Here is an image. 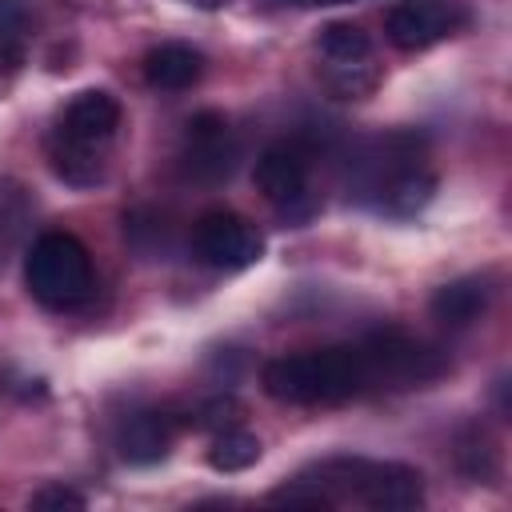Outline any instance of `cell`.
<instances>
[{
  "mask_svg": "<svg viewBox=\"0 0 512 512\" xmlns=\"http://www.w3.org/2000/svg\"><path fill=\"white\" fill-rule=\"evenodd\" d=\"M32 216H36V200L28 184L16 176H0V272L20 256Z\"/></svg>",
  "mask_w": 512,
  "mask_h": 512,
  "instance_id": "obj_13",
  "label": "cell"
},
{
  "mask_svg": "<svg viewBox=\"0 0 512 512\" xmlns=\"http://www.w3.org/2000/svg\"><path fill=\"white\" fill-rule=\"evenodd\" d=\"M436 348L404 336L376 332L360 344H336L316 352H288L264 364L260 384L280 404H340L368 388H412L440 376Z\"/></svg>",
  "mask_w": 512,
  "mask_h": 512,
  "instance_id": "obj_1",
  "label": "cell"
},
{
  "mask_svg": "<svg viewBox=\"0 0 512 512\" xmlns=\"http://www.w3.org/2000/svg\"><path fill=\"white\" fill-rule=\"evenodd\" d=\"M260 440L248 432V428H236V424H228V428H220L216 432V440H212V448H208V464L216 468V472H244V468H252L256 460H260Z\"/></svg>",
  "mask_w": 512,
  "mask_h": 512,
  "instance_id": "obj_15",
  "label": "cell"
},
{
  "mask_svg": "<svg viewBox=\"0 0 512 512\" xmlns=\"http://www.w3.org/2000/svg\"><path fill=\"white\" fill-rule=\"evenodd\" d=\"M204 76V56L192 48V44H156L148 56H144V80L160 92H184L192 88L196 80Z\"/></svg>",
  "mask_w": 512,
  "mask_h": 512,
  "instance_id": "obj_14",
  "label": "cell"
},
{
  "mask_svg": "<svg viewBox=\"0 0 512 512\" xmlns=\"http://www.w3.org/2000/svg\"><path fill=\"white\" fill-rule=\"evenodd\" d=\"M192 252L200 264H208L216 272H244L264 256V236L252 220L216 208V212H204L196 220Z\"/></svg>",
  "mask_w": 512,
  "mask_h": 512,
  "instance_id": "obj_8",
  "label": "cell"
},
{
  "mask_svg": "<svg viewBox=\"0 0 512 512\" xmlns=\"http://www.w3.org/2000/svg\"><path fill=\"white\" fill-rule=\"evenodd\" d=\"M116 128H120L116 96H108L100 88L76 92L56 112V124H52V136H48L52 172L72 188H96L108 176V156H112Z\"/></svg>",
  "mask_w": 512,
  "mask_h": 512,
  "instance_id": "obj_3",
  "label": "cell"
},
{
  "mask_svg": "<svg viewBox=\"0 0 512 512\" xmlns=\"http://www.w3.org/2000/svg\"><path fill=\"white\" fill-rule=\"evenodd\" d=\"M28 28V4L24 0H0V44H16Z\"/></svg>",
  "mask_w": 512,
  "mask_h": 512,
  "instance_id": "obj_17",
  "label": "cell"
},
{
  "mask_svg": "<svg viewBox=\"0 0 512 512\" xmlns=\"http://www.w3.org/2000/svg\"><path fill=\"white\" fill-rule=\"evenodd\" d=\"M308 4H352V0H308Z\"/></svg>",
  "mask_w": 512,
  "mask_h": 512,
  "instance_id": "obj_19",
  "label": "cell"
},
{
  "mask_svg": "<svg viewBox=\"0 0 512 512\" xmlns=\"http://www.w3.org/2000/svg\"><path fill=\"white\" fill-rule=\"evenodd\" d=\"M196 4H204V8H220L224 0H196Z\"/></svg>",
  "mask_w": 512,
  "mask_h": 512,
  "instance_id": "obj_18",
  "label": "cell"
},
{
  "mask_svg": "<svg viewBox=\"0 0 512 512\" xmlns=\"http://www.w3.org/2000/svg\"><path fill=\"white\" fill-rule=\"evenodd\" d=\"M316 52L324 60V84L340 100H364L380 84L372 36L360 24H348V20L324 24L316 36Z\"/></svg>",
  "mask_w": 512,
  "mask_h": 512,
  "instance_id": "obj_7",
  "label": "cell"
},
{
  "mask_svg": "<svg viewBox=\"0 0 512 512\" xmlns=\"http://www.w3.org/2000/svg\"><path fill=\"white\" fill-rule=\"evenodd\" d=\"M312 168H316V148L308 140H276L256 160V188L284 220L304 224L316 212Z\"/></svg>",
  "mask_w": 512,
  "mask_h": 512,
  "instance_id": "obj_6",
  "label": "cell"
},
{
  "mask_svg": "<svg viewBox=\"0 0 512 512\" xmlns=\"http://www.w3.org/2000/svg\"><path fill=\"white\" fill-rule=\"evenodd\" d=\"M240 144L228 128V116L216 108L196 112L184 124V148H180V168L196 184H224L236 172Z\"/></svg>",
  "mask_w": 512,
  "mask_h": 512,
  "instance_id": "obj_9",
  "label": "cell"
},
{
  "mask_svg": "<svg viewBox=\"0 0 512 512\" xmlns=\"http://www.w3.org/2000/svg\"><path fill=\"white\" fill-rule=\"evenodd\" d=\"M24 284L32 300L52 312L80 308L96 288L92 256L72 232H44L24 252Z\"/></svg>",
  "mask_w": 512,
  "mask_h": 512,
  "instance_id": "obj_5",
  "label": "cell"
},
{
  "mask_svg": "<svg viewBox=\"0 0 512 512\" xmlns=\"http://www.w3.org/2000/svg\"><path fill=\"white\" fill-rule=\"evenodd\" d=\"M344 192L360 208H372L380 216H416L432 192L436 172L428 164V140L420 132H376L348 148L340 160Z\"/></svg>",
  "mask_w": 512,
  "mask_h": 512,
  "instance_id": "obj_2",
  "label": "cell"
},
{
  "mask_svg": "<svg viewBox=\"0 0 512 512\" xmlns=\"http://www.w3.org/2000/svg\"><path fill=\"white\" fill-rule=\"evenodd\" d=\"M328 508L364 504L372 512H408L424 504V476L400 460H368V456H332L300 472Z\"/></svg>",
  "mask_w": 512,
  "mask_h": 512,
  "instance_id": "obj_4",
  "label": "cell"
},
{
  "mask_svg": "<svg viewBox=\"0 0 512 512\" xmlns=\"http://www.w3.org/2000/svg\"><path fill=\"white\" fill-rule=\"evenodd\" d=\"M28 504L40 508V512H80V508H84V496H80L76 488H68V484H48V488H40Z\"/></svg>",
  "mask_w": 512,
  "mask_h": 512,
  "instance_id": "obj_16",
  "label": "cell"
},
{
  "mask_svg": "<svg viewBox=\"0 0 512 512\" xmlns=\"http://www.w3.org/2000/svg\"><path fill=\"white\" fill-rule=\"evenodd\" d=\"M492 296H496V284H492L484 272H472V276H460V280L440 284V288L432 292L428 308H432V316H436L440 324H448V328H468V324H476V320L488 312Z\"/></svg>",
  "mask_w": 512,
  "mask_h": 512,
  "instance_id": "obj_11",
  "label": "cell"
},
{
  "mask_svg": "<svg viewBox=\"0 0 512 512\" xmlns=\"http://www.w3.org/2000/svg\"><path fill=\"white\" fill-rule=\"evenodd\" d=\"M468 24V8L460 0H396L384 16L388 44L400 52H424Z\"/></svg>",
  "mask_w": 512,
  "mask_h": 512,
  "instance_id": "obj_10",
  "label": "cell"
},
{
  "mask_svg": "<svg viewBox=\"0 0 512 512\" xmlns=\"http://www.w3.org/2000/svg\"><path fill=\"white\" fill-rule=\"evenodd\" d=\"M176 440V420L168 412H156V408H144V412H132L120 432H116V448L128 464H156L168 456Z\"/></svg>",
  "mask_w": 512,
  "mask_h": 512,
  "instance_id": "obj_12",
  "label": "cell"
}]
</instances>
